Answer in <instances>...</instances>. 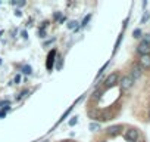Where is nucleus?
Instances as JSON below:
<instances>
[{"instance_id": "2", "label": "nucleus", "mask_w": 150, "mask_h": 142, "mask_svg": "<svg viewBox=\"0 0 150 142\" xmlns=\"http://www.w3.org/2000/svg\"><path fill=\"white\" fill-rule=\"evenodd\" d=\"M141 74H143V68L138 65V64H134L132 67H131V73H129V77L135 82V80H138L140 77H141Z\"/></svg>"}, {"instance_id": "23", "label": "nucleus", "mask_w": 150, "mask_h": 142, "mask_svg": "<svg viewBox=\"0 0 150 142\" xmlns=\"http://www.w3.org/2000/svg\"><path fill=\"white\" fill-rule=\"evenodd\" d=\"M19 82H21V76L18 74V76L15 77V83H19Z\"/></svg>"}, {"instance_id": "21", "label": "nucleus", "mask_w": 150, "mask_h": 142, "mask_svg": "<svg viewBox=\"0 0 150 142\" xmlns=\"http://www.w3.org/2000/svg\"><path fill=\"white\" fill-rule=\"evenodd\" d=\"M54 18H56V19H62V14H60V12H56V14H54Z\"/></svg>"}, {"instance_id": "26", "label": "nucleus", "mask_w": 150, "mask_h": 142, "mask_svg": "<svg viewBox=\"0 0 150 142\" xmlns=\"http://www.w3.org/2000/svg\"><path fill=\"white\" fill-rule=\"evenodd\" d=\"M65 142H71V141H65Z\"/></svg>"}, {"instance_id": "13", "label": "nucleus", "mask_w": 150, "mask_h": 142, "mask_svg": "<svg viewBox=\"0 0 150 142\" xmlns=\"http://www.w3.org/2000/svg\"><path fill=\"white\" fill-rule=\"evenodd\" d=\"M110 117H112V114H109V113H103V114L99 115L97 118H99V120H110Z\"/></svg>"}, {"instance_id": "1", "label": "nucleus", "mask_w": 150, "mask_h": 142, "mask_svg": "<svg viewBox=\"0 0 150 142\" xmlns=\"http://www.w3.org/2000/svg\"><path fill=\"white\" fill-rule=\"evenodd\" d=\"M138 138H140V133H138V130L134 129V127H131V129H128V130L125 132V139H127L128 142H137Z\"/></svg>"}, {"instance_id": "14", "label": "nucleus", "mask_w": 150, "mask_h": 142, "mask_svg": "<svg viewBox=\"0 0 150 142\" xmlns=\"http://www.w3.org/2000/svg\"><path fill=\"white\" fill-rule=\"evenodd\" d=\"M143 43H146V44H149L150 46V34H146L144 37H143V40H141Z\"/></svg>"}, {"instance_id": "27", "label": "nucleus", "mask_w": 150, "mask_h": 142, "mask_svg": "<svg viewBox=\"0 0 150 142\" xmlns=\"http://www.w3.org/2000/svg\"><path fill=\"white\" fill-rule=\"evenodd\" d=\"M100 142H106V141H100Z\"/></svg>"}, {"instance_id": "6", "label": "nucleus", "mask_w": 150, "mask_h": 142, "mask_svg": "<svg viewBox=\"0 0 150 142\" xmlns=\"http://www.w3.org/2000/svg\"><path fill=\"white\" fill-rule=\"evenodd\" d=\"M137 52H138L141 56H143V55H150V46L141 42V43L137 46Z\"/></svg>"}, {"instance_id": "19", "label": "nucleus", "mask_w": 150, "mask_h": 142, "mask_svg": "<svg viewBox=\"0 0 150 142\" xmlns=\"http://www.w3.org/2000/svg\"><path fill=\"white\" fill-rule=\"evenodd\" d=\"M28 92H30V90H24V92H21V93H19V96H18V99H21L22 96H25V95H27Z\"/></svg>"}, {"instance_id": "11", "label": "nucleus", "mask_w": 150, "mask_h": 142, "mask_svg": "<svg viewBox=\"0 0 150 142\" xmlns=\"http://www.w3.org/2000/svg\"><path fill=\"white\" fill-rule=\"evenodd\" d=\"M141 36H143V33H141L140 28H135V30L132 31V37H134V39H140Z\"/></svg>"}, {"instance_id": "9", "label": "nucleus", "mask_w": 150, "mask_h": 142, "mask_svg": "<svg viewBox=\"0 0 150 142\" xmlns=\"http://www.w3.org/2000/svg\"><path fill=\"white\" fill-rule=\"evenodd\" d=\"M102 93H103V90H96V92L91 95V101H97V99H100V98H102Z\"/></svg>"}, {"instance_id": "17", "label": "nucleus", "mask_w": 150, "mask_h": 142, "mask_svg": "<svg viewBox=\"0 0 150 142\" xmlns=\"http://www.w3.org/2000/svg\"><path fill=\"white\" fill-rule=\"evenodd\" d=\"M100 126L97 124V123H90V130H97Z\"/></svg>"}, {"instance_id": "7", "label": "nucleus", "mask_w": 150, "mask_h": 142, "mask_svg": "<svg viewBox=\"0 0 150 142\" xmlns=\"http://www.w3.org/2000/svg\"><path fill=\"white\" fill-rule=\"evenodd\" d=\"M138 65H140L141 68H150V55H143V56L140 58Z\"/></svg>"}, {"instance_id": "22", "label": "nucleus", "mask_w": 150, "mask_h": 142, "mask_svg": "<svg viewBox=\"0 0 150 142\" xmlns=\"http://www.w3.org/2000/svg\"><path fill=\"white\" fill-rule=\"evenodd\" d=\"M40 37H46V31H44L43 28L40 30Z\"/></svg>"}, {"instance_id": "25", "label": "nucleus", "mask_w": 150, "mask_h": 142, "mask_svg": "<svg viewBox=\"0 0 150 142\" xmlns=\"http://www.w3.org/2000/svg\"><path fill=\"white\" fill-rule=\"evenodd\" d=\"M6 115V113H3V111H0V118H2V117H5Z\"/></svg>"}, {"instance_id": "5", "label": "nucleus", "mask_w": 150, "mask_h": 142, "mask_svg": "<svg viewBox=\"0 0 150 142\" xmlns=\"http://www.w3.org/2000/svg\"><path fill=\"white\" fill-rule=\"evenodd\" d=\"M54 58H56V50L53 49V50H50V52H49V55H47V62H46V67H47V70H49V71L53 68Z\"/></svg>"}, {"instance_id": "18", "label": "nucleus", "mask_w": 150, "mask_h": 142, "mask_svg": "<svg viewBox=\"0 0 150 142\" xmlns=\"http://www.w3.org/2000/svg\"><path fill=\"white\" fill-rule=\"evenodd\" d=\"M147 19H149V14H147V12H146V14H144V15H143V18H141V24H144V22H146V21H147Z\"/></svg>"}, {"instance_id": "24", "label": "nucleus", "mask_w": 150, "mask_h": 142, "mask_svg": "<svg viewBox=\"0 0 150 142\" xmlns=\"http://www.w3.org/2000/svg\"><path fill=\"white\" fill-rule=\"evenodd\" d=\"M21 36H22L24 39H27V37H28V36H27V31H22V33H21Z\"/></svg>"}, {"instance_id": "4", "label": "nucleus", "mask_w": 150, "mask_h": 142, "mask_svg": "<svg viewBox=\"0 0 150 142\" xmlns=\"http://www.w3.org/2000/svg\"><path fill=\"white\" fill-rule=\"evenodd\" d=\"M118 80H119V74L118 73H112V74H109L106 77L105 85H106V87H112V86H115L118 83Z\"/></svg>"}, {"instance_id": "12", "label": "nucleus", "mask_w": 150, "mask_h": 142, "mask_svg": "<svg viewBox=\"0 0 150 142\" xmlns=\"http://www.w3.org/2000/svg\"><path fill=\"white\" fill-rule=\"evenodd\" d=\"M91 19V14H88V15H86L84 16V19H83V22H81V27H86L87 24H88V21Z\"/></svg>"}, {"instance_id": "15", "label": "nucleus", "mask_w": 150, "mask_h": 142, "mask_svg": "<svg viewBox=\"0 0 150 142\" xmlns=\"http://www.w3.org/2000/svg\"><path fill=\"white\" fill-rule=\"evenodd\" d=\"M108 65H109V62H106V64H105V65H103V67L100 68V71H99V73H97V79H99V77H100L102 74H103V71L106 70V67H108Z\"/></svg>"}, {"instance_id": "10", "label": "nucleus", "mask_w": 150, "mask_h": 142, "mask_svg": "<svg viewBox=\"0 0 150 142\" xmlns=\"http://www.w3.org/2000/svg\"><path fill=\"white\" fill-rule=\"evenodd\" d=\"M21 70H22V73H24V74H27V76H30V74H31V71H33L30 65H22V68H21Z\"/></svg>"}, {"instance_id": "16", "label": "nucleus", "mask_w": 150, "mask_h": 142, "mask_svg": "<svg viewBox=\"0 0 150 142\" xmlns=\"http://www.w3.org/2000/svg\"><path fill=\"white\" fill-rule=\"evenodd\" d=\"M77 25H78V22H75V21H71V22L68 24V28H71V30H72V28H75V27H77ZM77 28H78V27H77Z\"/></svg>"}, {"instance_id": "28", "label": "nucleus", "mask_w": 150, "mask_h": 142, "mask_svg": "<svg viewBox=\"0 0 150 142\" xmlns=\"http://www.w3.org/2000/svg\"><path fill=\"white\" fill-rule=\"evenodd\" d=\"M0 64H2V59H0Z\"/></svg>"}, {"instance_id": "8", "label": "nucleus", "mask_w": 150, "mask_h": 142, "mask_svg": "<svg viewBox=\"0 0 150 142\" xmlns=\"http://www.w3.org/2000/svg\"><path fill=\"white\" fill-rule=\"evenodd\" d=\"M121 129H122V126H119V124H118V126H110V127L106 130V133H108L109 136H116V135L121 132Z\"/></svg>"}, {"instance_id": "20", "label": "nucleus", "mask_w": 150, "mask_h": 142, "mask_svg": "<svg viewBox=\"0 0 150 142\" xmlns=\"http://www.w3.org/2000/svg\"><path fill=\"white\" fill-rule=\"evenodd\" d=\"M69 124H71V126H74V124H77V117H74V118H72V120L69 121Z\"/></svg>"}, {"instance_id": "3", "label": "nucleus", "mask_w": 150, "mask_h": 142, "mask_svg": "<svg viewBox=\"0 0 150 142\" xmlns=\"http://www.w3.org/2000/svg\"><path fill=\"white\" fill-rule=\"evenodd\" d=\"M132 85H134V80H132L129 76H124V77L119 80V86H121L122 90H128V89H131Z\"/></svg>"}]
</instances>
